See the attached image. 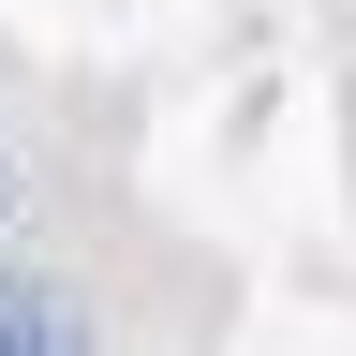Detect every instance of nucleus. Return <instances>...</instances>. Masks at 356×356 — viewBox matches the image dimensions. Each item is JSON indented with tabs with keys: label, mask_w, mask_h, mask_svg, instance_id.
Here are the masks:
<instances>
[{
	"label": "nucleus",
	"mask_w": 356,
	"mask_h": 356,
	"mask_svg": "<svg viewBox=\"0 0 356 356\" xmlns=\"http://www.w3.org/2000/svg\"><path fill=\"white\" fill-rule=\"evenodd\" d=\"M0 356H89L74 297H60V282H30V267H0Z\"/></svg>",
	"instance_id": "obj_1"
},
{
	"label": "nucleus",
	"mask_w": 356,
	"mask_h": 356,
	"mask_svg": "<svg viewBox=\"0 0 356 356\" xmlns=\"http://www.w3.org/2000/svg\"><path fill=\"white\" fill-rule=\"evenodd\" d=\"M0 208H15V163H0Z\"/></svg>",
	"instance_id": "obj_2"
}]
</instances>
